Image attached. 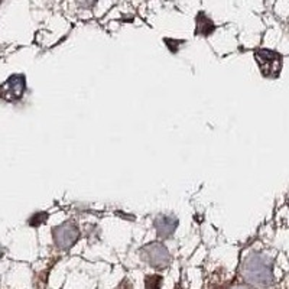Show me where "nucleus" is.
Masks as SVG:
<instances>
[{
  "mask_svg": "<svg viewBox=\"0 0 289 289\" xmlns=\"http://www.w3.org/2000/svg\"><path fill=\"white\" fill-rule=\"evenodd\" d=\"M80 236L81 233H80L77 223H74L73 220H67L52 229V237L55 245L64 250L76 245Z\"/></svg>",
  "mask_w": 289,
  "mask_h": 289,
  "instance_id": "1",
  "label": "nucleus"
},
{
  "mask_svg": "<svg viewBox=\"0 0 289 289\" xmlns=\"http://www.w3.org/2000/svg\"><path fill=\"white\" fill-rule=\"evenodd\" d=\"M257 65L265 77L276 78L282 68V55L270 49H257L255 52Z\"/></svg>",
  "mask_w": 289,
  "mask_h": 289,
  "instance_id": "2",
  "label": "nucleus"
},
{
  "mask_svg": "<svg viewBox=\"0 0 289 289\" xmlns=\"http://www.w3.org/2000/svg\"><path fill=\"white\" fill-rule=\"evenodd\" d=\"M140 255L143 259L154 267H165L171 260V255L168 249L162 243H149L140 249Z\"/></svg>",
  "mask_w": 289,
  "mask_h": 289,
  "instance_id": "3",
  "label": "nucleus"
},
{
  "mask_svg": "<svg viewBox=\"0 0 289 289\" xmlns=\"http://www.w3.org/2000/svg\"><path fill=\"white\" fill-rule=\"evenodd\" d=\"M26 90V78L22 74H15L12 76L0 89V93L3 99L8 101H18L21 100Z\"/></svg>",
  "mask_w": 289,
  "mask_h": 289,
  "instance_id": "4",
  "label": "nucleus"
},
{
  "mask_svg": "<svg viewBox=\"0 0 289 289\" xmlns=\"http://www.w3.org/2000/svg\"><path fill=\"white\" fill-rule=\"evenodd\" d=\"M178 227V219L174 215H159L155 220L156 234L159 239H169Z\"/></svg>",
  "mask_w": 289,
  "mask_h": 289,
  "instance_id": "5",
  "label": "nucleus"
},
{
  "mask_svg": "<svg viewBox=\"0 0 289 289\" xmlns=\"http://www.w3.org/2000/svg\"><path fill=\"white\" fill-rule=\"evenodd\" d=\"M215 29L214 23L204 15V13H200L197 16V29H195V34L202 35V36H208L210 34H212V31Z\"/></svg>",
  "mask_w": 289,
  "mask_h": 289,
  "instance_id": "6",
  "label": "nucleus"
},
{
  "mask_svg": "<svg viewBox=\"0 0 289 289\" xmlns=\"http://www.w3.org/2000/svg\"><path fill=\"white\" fill-rule=\"evenodd\" d=\"M48 220V212L45 211H39L34 214L32 217H31V220H29V224L32 226V227H38V226H41V224H44L45 222Z\"/></svg>",
  "mask_w": 289,
  "mask_h": 289,
  "instance_id": "7",
  "label": "nucleus"
},
{
  "mask_svg": "<svg viewBox=\"0 0 289 289\" xmlns=\"http://www.w3.org/2000/svg\"><path fill=\"white\" fill-rule=\"evenodd\" d=\"M162 276L159 275H151L146 278V289H161Z\"/></svg>",
  "mask_w": 289,
  "mask_h": 289,
  "instance_id": "8",
  "label": "nucleus"
},
{
  "mask_svg": "<svg viewBox=\"0 0 289 289\" xmlns=\"http://www.w3.org/2000/svg\"><path fill=\"white\" fill-rule=\"evenodd\" d=\"M0 256H2V252H0Z\"/></svg>",
  "mask_w": 289,
  "mask_h": 289,
  "instance_id": "9",
  "label": "nucleus"
}]
</instances>
